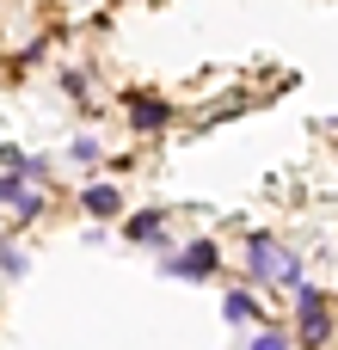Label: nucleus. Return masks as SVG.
Returning <instances> with one entry per match:
<instances>
[{"label":"nucleus","instance_id":"f257e3e1","mask_svg":"<svg viewBox=\"0 0 338 350\" xmlns=\"http://www.w3.org/2000/svg\"><path fill=\"white\" fill-rule=\"evenodd\" d=\"M216 265H222V246H216V240H191L185 252H166V258H160L166 277H191V283L216 277Z\"/></svg>","mask_w":338,"mask_h":350},{"label":"nucleus","instance_id":"f03ea898","mask_svg":"<svg viewBox=\"0 0 338 350\" xmlns=\"http://www.w3.org/2000/svg\"><path fill=\"white\" fill-rule=\"evenodd\" d=\"M296 320H302V345L308 350H320L326 338H333V314H326V295L320 289H296Z\"/></svg>","mask_w":338,"mask_h":350},{"label":"nucleus","instance_id":"7ed1b4c3","mask_svg":"<svg viewBox=\"0 0 338 350\" xmlns=\"http://www.w3.org/2000/svg\"><path fill=\"white\" fill-rule=\"evenodd\" d=\"M80 209H86L92 221H111V215H123V191H117V185H86V191H80Z\"/></svg>","mask_w":338,"mask_h":350},{"label":"nucleus","instance_id":"20e7f679","mask_svg":"<svg viewBox=\"0 0 338 350\" xmlns=\"http://www.w3.org/2000/svg\"><path fill=\"white\" fill-rule=\"evenodd\" d=\"M246 265H252V277H277V271H283V246L265 240V234H252V240H246Z\"/></svg>","mask_w":338,"mask_h":350},{"label":"nucleus","instance_id":"39448f33","mask_svg":"<svg viewBox=\"0 0 338 350\" xmlns=\"http://www.w3.org/2000/svg\"><path fill=\"white\" fill-rule=\"evenodd\" d=\"M129 123H135L142 135H154V129L172 123V105H166V98H135V105H129Z\"/></svg>","mask_w":338,"mask_h":350},{"label":"nucleus","instance_id":"423d86ee","mask_svg":"<svg viewBox=\"0 0 338 350\" xmlns=\"http://www.w3.org/2000/svg\"><path fill=\"white\" fill-rule=\"evenodd\" d=\"M123 234H129L135 246H166V240H160V209H142V215H129V221H123Z\"/></svg>","mask_w":338,"mask_h":350},{"label":"nucleus","instance_id":"0eeeda50","mask_svg":"<svg viewBox=\"0 0 338 350\" xmlns=\"http://www.w3.org/2000/svg\"><path fill=\"white\" fill-rule=\"evenodd\" d=\"M25 203V172L12 166V172H0V209H18Z\"/></svg>","mask_w":338,"mask_h":350},{"label":"nucleus","instance_id":"6e6552de","mask_svg":"<svg viewBox=\"0 0 338 350\" xmlns=\"http://www.w3.org/2000/svg\"><path fill=\"white\" fill-rule=\"evenodd\" d=\"M222 314H228V320H234V326H240V320H259V301H252V295H240V289H234V295H228V301H222Z\"/></svg>","mask_w":338,"mask_h":350},{"label":"nucleus","instance_id":"1a4fd4ad","mask_svg":"<svg viewBox=\"0 0 338 350\" xmlns=\"http://www.w3.org/2000/svg\"><path fill=\"white\" fill-rule=\"evenodd\" d=\"M99 154H105V148H99L92 135H74V142H68V160H80V166H92Z\"/></svg>","mask_w":338,"mask_h":350},{"label":"nucleus","instance_id":"9d476101","mask_svg":"<svg viewBox=\"0 0 338 350\" xmlns=\"http://www.w3.org/2000/svg\"><path fill=\"white\" fill-rule=\"evenodd\" d=\"M277 283L302 289V252H296V246H283V271H277Z\"/></svg>","mask_w":338,"mask_h":350},{"label":"nucleus","instance_id":"9b49d317","mask_svg":"<svg viewBox=\"0 0 338 350\" xmlns=\"http://www.w3.org/2000/svg\"><path fill=\"white\" fill-rule=\"evenodd\" d=\"M0 271H6V277H25V252L6 246V240H0Z\"/></svg>","mask_w":338,"mask_h":350},{"label":"nucleus","instance_id":"f8f14e48","mask_svg":"<svg viewBox=\"0 0 338 350\" xmlns=\"http://www.w3.org/2000/svg\"><path fill=\"white\" fill-rule=\"evenodd\" d=\"M18 172H25V178H49V160H43V154H25Z\"/></svg>","mask_w":338,"mask_h":350},{"label":"nucleus","instance_id":"ddd939ff","mask_svg":"<svg viewBox=\"0 0 338 350\" xmlns=\"http://www.w3.org/2000/svg\"><path fill=\"white\" fill-rule=\"evenodd\" d=\"M246 350H289V338H283V332H259Z\"/></svg>","mask_w":338,"mask_h":350}]
</instances>
